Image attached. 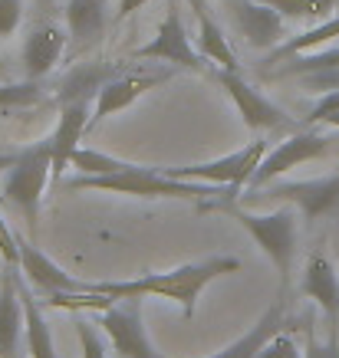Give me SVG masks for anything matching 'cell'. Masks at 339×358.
Instances as JSON below:
<instances>
[{
    "label": "cell",
    "instance_id": "32",
    "mask_svg": "<svg viewBox=\"0 0 339 358\" xmlns=\"http://www.w3.org/2000/svg\"><path fill=\"white\" fill-rule=\"evenodd\" d=\"M148 0H119V10H116V23L125 20V17H132L135 10H142Z\"/></svg>",
    "mask_w": 339,
    "mask_h": 358
},
{
    "label": "cell",
    "instance_id": "12",
    "mask_svg": "<svg viewBox=\"0 0 339 358\" xmlns=\"http://www.w3.org/2000/svg\"><path fill=\"white\" fill-rule=\"evenodd\" d=\"M168 76H135V73H119L116 79H109L102 92H99L96 106H92V119H89V131L96 129L102 119H109L116 112L129 109L139 96H145L148 89H155L158 83H165Z\"/></svg>",
    "mask_w": 339,
    "mask_h": 358
},
{
    "label": "cell",
    "instance_id": "29",
    "mask_svg": "<svg viewBox=\"0 0 339 358\" xmlns=\"http://www.w3.org/2000/svg\"><path fill=\"white\" fill-rule=\"evenodd\" d=\"M333 112H339V89L323 92V99H319L317 106L310 109V115L303 122H307V125H323V119H326V115H333Z\"/></svg>",
    "mask_w": 339,
    "mask_h": 358
},
{
    "label": "cell",
    "instance_id": "11",
    "mask_svg": "<svg viewBox=\"0 0 339 358\" xmlns=\"http://www.w3.org/2000/svg\"><path fill=\"white\" fill-rule=\"evenodd\" d=\"M132 56H135V59L172 63V66H181V69H201V66H205L201 63V53H195V46L188 40V30H185V23H181V10H178L175 3L168 7L158 33H155L145 46H139Z\"/></svg>",
    "mask_w": 339,
    "mask_h": 358
},
{
    "label": "cell",
    "instance_id": "5",
    "mask_svg": "<svg viewBox=\"0 0 339 358\" xmlns=\"http://www.w3.org/2000/svg\"><path fill=\"white\" fill-rule=\"evenodd\" d=\"M244 201H274V204H293L303 220L326 217L339 207V171L326 178H310V181H270L257 191H244Z\"/></svg>",
    "mask_w": 339,
    "mask_h": 358
},
{
    "label": "cell",
    "instance_id": "33",
    "mask_svg": "<svg viewBox=\"0 0 339 358\" xmlns=\"http://www.w3.org/2000/svg\"><path fill=\"white\" fill-rule=\"evenodd\" d=\"M17 155H20V152H0V178L11 171V164L17 162Z\"/></svg>",
    "mask_w": 339,
    "mask_h": 358
},
{
    "label": "cell",
    "instance_id": "27",
    "mask_svg": "<svg viewBox=\"0 0 339 358\" xmlns=\"http://www.w3.org/2000/svg\"><path fill=\"white\" fill-rule=\"evenodd\" d=\"M76 336H79L83 358H106V342L99 338L96 326H89L86 319H83V322H76Z\"/></svg>",
    "mask_w": 339,
    "mask_h": 358
},
{
    "label": "cell",
    "instance_id": "23",
    "mask_svg": "<svg viewBox=\"0 0 339 358\" xmlns=\"http://www.w3.org/2000/svg\"><path fill=\"white\" fill-rule=\"evenodd\" d=\"M69 164L79 168V174H89V178H106V174L129 171L135 162H122V158H112V155L96 152V148H76L73 158H69Z\"/></svg>",
    "mask_w": 339,
    "mask_h": 358
},
{
    "label": "cell",
    "instance_id": "6",
    "mask_svg": "<svg viewBox=\"0 0 339 358\" xmlns=\"http://www.w3.org/2000/svg\"><path fill=\"white\" fill-rule=\"evenodd\" d=\"M263 155H267V141L254 138L251 145H244V148L224 155V158L191 164V168H162V171L172 174V178H178V181L218 185V187H230L234 194H241L244 187H247V181L254 178V171H257V164L263 162Z\"/></svg>",
    "mask_w": 339,
    "mask_h": 358
},
{
    "label": "cell",
    "instance_id": "14",
    "mask_svg": "<svg viewBox=\"0 0 339 358\" xmlns=\"http://www.w3.org/2000/svg\"><path fill=\"white\" fill-rule=\"evenodd\" d=\"M66 53V30H60L56 23H40L27 33L23 40V69L27 79H43L46 73H53V66L60 63V56Z\"/></svg>",
    "mask_w": 339,
    "mask_h": 358
},
{
    "label": "cell",
    "instance_id": "9",
    "mask_svg": "<svg viewBox=\"0 0 339 358\" xmlns=\"http://www.w3.org/2000/svg\"><path fill=\"white\" fill-rule=\"evenodd\" d=\"M221 7L228 13V20L234 23V30L247 40V46L270 50V46L284 43L286 17L274 10L270 3H263V0H221Z\"/></svg>",
    "mask_w": 339,
    "mask_h": 358
},
{
    "label": "cell",
    "instance_id": "25",
    "mask_svg": "<svg viewBox=\"0 0 339 358\" xmlns=\"http://www.w3.org/2000/svg\"><path fill=\"white\" fill-rule=\"evenodd\" d=\"M30 102H43V89L36 86V79L0 83V109H7V106H30Z\"/></svg>",
    "mask_w": 339,
    "mask_h": 358
},
{
    "label": "cell",
    "instance_id": "15",
    "mask_svg": "<svg viewBox=\"0 0 339 358\" xmlns=\"http://www.w3.org/2000/svg\"><path fill=\"white\" fill-rule=\"evenodd\" d=\"M300 289H303V296L313 299V303L323 309V315L336 326L339 322V273L323 253H313V257L307 260Z\"/></svg>",
    "mask_w": 339,
    "mask_h": 358
},
{
    "label": "cell",
    "instance_id": "2",
    "mask_svg": "<svg viewBox=\"0 0 339 358\" xmlns=\"http://www.w3.org/2000/svg\"><path fill=\"white\" fill-rule=\"evenodd\" d=\"M234 191L221 197V201H208L205 210H221L241 224L247 234L254 237V243L270 257V263L280 273V282H290V270H293V257H296V220L303 217L293 204H280L277 210H267V214H254V210H244L241 204H234Z\"/></svg>",
    "mask_w": 339,
    "mask_h": 358
},
{
    "label": "cell",
    "instance_id": "30",
    "mask_svg": "<svg viewBox=\"0 0 339 358\" xmlns=\"http://www.w3.org/2000/svg\"><path fill=\"white\" fill-rule=\"evenodd\" d=\"M307 358H339V336L333 329V336L326 342H319L313 332H307Z\"/></svg>",
    "mask_w": 339,
    "mask_h": 358
},
{
    "label": "cell",
    "instance_id": "24",
    "mask_svg": "<svg viewBox=\"0 0 339 358\" xmlns=\"http://www.w3.org/2000/svg\"><path fill=\"white\" fill-rule=\"evenodd\" d=\"M263 3L280 10L286 20H323L333 7H339V0H263Z\"/></svg>",
    "mask_w": 339,
    "mask_h": 358
},
{
    "label": "cell",
    "instance_id": "3",
    "mask_svg": "<svg viewBox=\"0 0 339 358\" xmlns=\"http://www.w3.org/2000/svg\"><path fill=\"white\" fill-rule=\"evenodd\" d=\"M73 191L79 187H96V191H112V194H132V197H168V201H195L218 191V185H201V181H178L172 174L152 164H132L129 171L106 174V178H89L79 174L69 181Z\"/></svg>",
    "mask_w": 339,
    "mask_h": 358
},
{
    "label": "cell",
    "instance_id": "1",
    "mask_svg": "<svg viewBox=\"0 0 339 358\" xmlns=\"http://www.w3.org/2000/svg\"><path fill=\"white\" fill-rule=\"evenodd\" d=\"M241 270L237 257H205L198 263H185L168 273H145L139 280H109V282H89L92 293H106L112 299H142V296H162L181 306L185 319H191L198 309V296L218 276Z\"/></svg>",
    "mask_w": 339,
    "mask_h": 358
},
{
    "label": "cell",
    "instance_id": "4",
    "mask_svg": "<svg viewBox=\"0 0 339 358\" xmlns=\"http://www.w3.org/2000/svg\"><path fill=\"white\" fill-rule=\"evenodd\" d=\"M53 178V141H33L27 148H20L17 162L11 164V171L4 174V185H0V197L11 201L20 210L27 224H36L40 214V201L43 191Z\"/></svg>",
    "mask_w": 339,
    "mask_h": 358
},
{
    "label": "cell",
    "instance_id": "7",
    "mask_svg": "<svg viewBox=\"0 0 339 358\" xmlns=\"http://www.w3.org/2000/svg\"><path fill=\"white\" fill-rule=\"evenodd\" d=\"M329 148H333V138H329L326 131H317V129L293 131V135L284 138L277 148H267L263 162L257 164V171H254V178L247 181L244 191H257V187L270 185V181H277V178L286 174L290 168H296V164H303V162H313L319 155H326Z\"/></svg>",
    "mask_w": 339,
    "mask_h": 358
},
{
    "label": "cell",
    "instance_id": "18",
    "mask_svg": "<svg viewBox=\"0 0 339 358\" xmlns=\"http://www.w3.org/2000/svg\"><path fill=\"white\" fill-rule=\"evenodd\" d=\"M280 329H286L284 326V296H280V299H277L241 338H234L224 352H218V355H211V358H257V352H261Z\"/></svg>",
    "mask_w": 339,
    "mask_h": 358
},
{
    "label": "cell",
    "instance_id": "8",
    "mask_svg": "<svg viewBox=\"0 0 339 358\" xmlns=\"http://www.w3.org/2000/svg\"><path fill=\"white\" fill-rule=\"evenodd\" d=\"M99 326L109 336L112 348L122 358H162L152 348V338L142 322V303L139 299H112L106 309H99Z\"/></svg>",
    "mask_w": 339,
    "mask_h": 358
},
{
    "label": "cell",
    "instance_id": "26",
    "mask_svg": "<svg viewBox=\"0 0 339 358\" xmlns=\"http://www.w3.org/2000/svg\"><path fill=\"white\" fill-rule=\"evenodd\" d=\"M257 358H307V348H300L296 338L290 336L286 329H280V332L257 352Z\"/></svg>",
    "mask_w": 339,
    "mask_h": 358
},
{
    "label": "cell",
    "instance_id": "31",
    "mask_svg": "<svg viewBox=\"0 0 339 358\" xmlns=\"http://www.w3.org/2000/svg\"><path fill=\"white\" fill-rule=\"evenodd\" d=\"M310 89L317 92H329V89H339V66H329V69H317V73H307L300 76Z\"/></svg>",
    "mask_w": 339,
    "mask_h": 358
},
{
    "label": "cell",
    "instance_id": "21",
    "mask_svg": "<svg viewBox=\"0 0 339 358\" xmlns=\"http://www.w3.org/2000/svg\"><path fill=\"white\" fill-rule=\"evenodd\" d=\"M329 40H339V13H336V17H326V20L317 23V27H310L307 33H300V36H293V40H284L274 53L263 59V73H267L270 66L286 63L290 56L310 53L313 46H323V43H329Z\"/></svg>",
    "mask_w": 339,
    "mask_h": 358
},
{
    "label": "cell",
    "instance_id": "28",
    "mask_svg": "<svg viewBox=\"0 0 339 358\" xmlns=\"http://www.w3.org/2000/svg\"><path fill=\"white\" fill-rule=\"evenodd\" d=\"M23 20V0H0V40L17 33Z\"/></svg>",
    "mask_w": 339,
    "mask_h": 358
},
{
    "label": "cell",
    "instance_id": "13",
    "mask_svg": "<svg viewBox=\"0 0 339 358\" xmlns=\"http://www.w3.org/2000/svg\"><path fill=\"white\" fill-rule=\"evenodd\" d=\"M17 247H20V260H17V266H20V273H27V280H30L33 286H40V289H46V293H86L89 289V282L73 280L63 266H56L46 253H40L36 247H30L27 240L17 237Z\"/></svg>",
    "mask_w": 339,
    "mask_h": 358
},
{
    "label": "cell",
    "instance_id": "22",
    "mask_svg": "<svg viewBox=\"0 0 339 358\" xmlns=\"http://www.w3.org/2000/svg\"><path fill=\"white\" fill-rule=\"evenodd\" d=\"M20 286V282H17ZM20 299H23V313H27V352L30 358H56L53 348V336H50V326H46L40 306L33 303V296L20 286Z\"/></svg>",
    "mask_w": 339,
    "mask_h": 358
},
{
    "label": "cell",
    "instance_id": "10",
    "mask_svg": "<svg viewBox=\"0 0 339 358\" xmlns=\"http://www.w3.org/2000/svg\"><path fill=\"white\" fill-rule=\"evenodd\" d=\"M214 79L228 89V96L234 99V106L244 115L247 129L261 131V129H284V125H290V115L277 102H270V99L263 96L261 89H254L241 76V69H214Z\"/></svg>",
    "mask_w": 339,
    "mask_h": 358
},
{
    "label": "cell",
    "instance_id": "19",
    "mask_svg": "<svg viewBox=\"0 0 339 358\" xmlns=\"http://www.w3.org/2000/svg\"><path fill=\"white\" fill-rule=\"evenodd\" d=\"M66 27L76 43H92L109 27V0H66Z\"/></svg>",
    "mask_w": 339,
    "mask_h": 358
},
{
    "label": "cell",
    "instance_id": "16",
    "mask_svg": "<svg viewBox=\"0 0 339 358\" xmlns=\"http://www.w3.org/2000/svg\"><path fill=\"white\" fill-rule=\"evenodd\" d=\"M27 336L20 286L11 273L0 280V358H20V338Z\"/></svg>",
    "mask_w": 339,
    "mask_h": 358
},
{
    "label": "cell",
    "instance_id": "17",
    "mask_svg": "<svg viewBox=\"0 0 339 358\" xmlns=\"http://www.w3.org/2000/svg\"><path fill=\"white\" fill-rule=\"evenodd\" d=\"M119 73H125V69L116 63H79L60 83V102H92L96 106L102 86L109 79H116Z\"/></svg>",
    "mask_w": 339,
    "mask_h": 358
},
{
    "label": "cell",
    "instance_id": "20",
    "mask_svg": "<svg viewBox=\"0 0 339 358\" xmlns=\"http://www.w3.org/2000/svg\"><path fill=\"white\" fill-rule=\"evenodd\" d=\"M191 7L198 13V50H201V56L214 59L218 69H237V56L228 46V36L218 27V20L211 17L208 3L205 0H191Z\"/></svg>",
    "mask_w": 339,
    "mask_h": 358
},
{
    "label": "cell",
    "instance_id": "34",
    "mask_svg": "<svg viewBox=\"0 0 339 358\" xmlns=\"http://www.w3.org/2000/svg\"><path fill=\"white\" fill-rule=\"evenodd\" d=\"M323 125H329V129H339V112H333V115H326V119H323Z\"/></svg>",
    "mask_w": 339,
    "mask_h": 358
}]
</instances>
